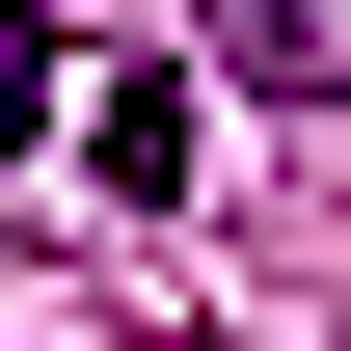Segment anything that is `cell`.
I'll return each instance as SVG.
<instances>
[{
  "instance_id": "1",
  "label": "cell",
  "mask_w": 351,
  "mask_h": 351,
  "mask_svg": "<svg viewBox=\"0 0 351 351\" xmlns=\"http://www.w3.org/2000/svg\"><path fill=\"white\" fill-rule=\"evenodd\" d=\"M82 162L135 189V217H162V189H189V82H82Z\"/></svg>"
}]
</instances>
